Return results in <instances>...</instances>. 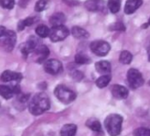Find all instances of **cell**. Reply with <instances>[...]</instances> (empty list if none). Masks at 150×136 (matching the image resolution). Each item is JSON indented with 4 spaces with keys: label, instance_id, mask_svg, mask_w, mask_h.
Listing matches in <instances>:
<instances>
[{
    "label": "cell",
    "instance_id": "obj_17",
    "mask_svg": "<svg viewBox=\"0 0 150 136\" xmlns=\"http://www.w3.org/2000/svg\"><path fill=\"white\" fill-rule=\"evenodd\" d=\"M77 126L74 124H67L64 125L60 131L61 136H74L76 134Z\"/></svg>",
    "mask_w": 150,
    "mask_h": 136
},
{
    "label": "cell",
    "instance_id": "obj_13",
    "mask_svg": "<svg viewBox=\"0 0 150 136\" xmlns=\"http://www.w3.org/2000/svg\"><path fill=\"white\" fill-rule=\"evenodd\" d=\"M142 5V0H127L125 6V13L132 14Z\"/></svg>",
    "mask_w": 150,
    "mask_h": 136
},
{
    "label": "cell",
    "instance_id": "obj_28",
    "mask_svg": "<svg viewBox=\"0 0 150 136\" xmlns=\"http://www.w3.org/2000/svg\"><path fill=\"white\" fill-rule=\"evenodd\" d=\"M46 6H47V1H46V0H38L37 3L35 6V10L36 12L40 13V12H42V11H43L45 9Z\"/></svg>",
    "mask_w": 150,
    "mask_h": 136
},
{
    "label": "cell",
    "instance_id": "obj_9",
    "mask_svg": "<svg viewBox=\"0 0 150 136\" xmlns=\"http://www.w3.org/2000/svg\"><path fill=\"white\" fill-rule=\"evenodd\" d=\"M39 41L36 38H35L34 36H31L27 42H25L23 45H21V53L25 55L29 54L30 53H34V51L36 49V47L39 46Z\"/></svg>",
    "mask_w": 150,
    "mask_h": 136
},
{
    "label": "cell",
    "instance_id": "obj_11",
    "mask_svg": "<svg viewBox=\"0 0 150 136\" xmlns=\"http://www.w3.org/2000/svg\"><path fill=\"white\" fill-rule=\"evenodd\" d=\"M0 79L5 83L13 82V81L20 82L22 79V75L21 73L14 72L12 70H6L1 74V76H0Z\"/></svg>",
    "mask_w": 150,
    "mask_h": 136
},
{
    "label": "cell",
    "instance_id": "obj_15",
    "mask_svg": "<svg viewBox=\"0 0 150 136\" xmlns=\"http://www.w3.org/2000/svg\"><path fill=\"white\" fill-rule=\"evenodd\" d=\"M34 53L37 56V60L36 61L38 62H42L48 57L50 50H49V48L45 45H39L36 47V49L34 51Z\"/></svg>",
    "mask_w": 150,
    "mask_h": 136
},
{
    "label": "cell",
    "instance_id": "obj_6",
    "mask_svg": "<svg viewBox=\"0 0 150 136\" xmlns=\"http://www.w3.org/2000/svg\"><path fill=\"white\" fill-rule=\"evenodd\" d=\"M69 35V30L64 26L52 27L50 29L49 37L53 42H57L64 40Z\"/></svg>",
    "mask_w": 150,
    "mask_h": 136
},
{
    "label": "cell",
    "instance_id": "obj_25",
    "mask_svg": "<svg viewBox=\"0 0 150 136\" xmlns=\"http://www.w3.org/2000/svg\"><path fill=\"white\" fill-rule=\"evenodd\" d=\"M75 61L78 64H88L90 62V58L82 53H78L75 55Z\"/></svg>",
    "mask_w": 150,
    "mask_h": 136
},
{
    "label": "cell",
    "instance_id": "obj_12",
    "mask_svg": "<svg viewBox=\"0 0 150 136\" xmlns=\"http://www.w3.org/2000/svg\"><path fill=\"white\" fill-rule=\"evenodd\" d=\"M111 94L115 98L125 99L128 97L129 91L125 86H122L119 84H114L111 87Z\"/></svg>",
    "mask_w": 150,
    "mask_h": 136
},
{
    "label": "cell",
    "instance_id": "obj_19",
    "mask_svg": "<svg viewBox=\"0 0 150 136\" xmlns=\"http://www.w3.org/2000/svg\"><path fill=\"white\" fill-rule=\"evenodd\" d=\"M0 95L6 99H10L15 95L13 86L0 85Z\"/></svg>",
    "mask_w": 150,
    "mask_h": 136
},
{
    "label": "cell",
    "instance_id": "obj_14",
    "mask_svg": "<svg viewBox=\"0 0 150 136\" xmlns=\"http://www.w3.org/2000/svg\"><path fill=\"white\" fill-rule=\"evenodd\" d=\"M96 70L98 73L103 75H110L111 71V65L107 61H101L96 63Z\"/></svg>",
    "mask_w": 150,
    "mask_h": 136
},
{
    "label": "cell",
    "instance_id": "obj_26",
    "mask_svg": "<svg viewBox=\"0 0 150 136\" xmlns=\"http://www.w3.org/2000/svg\"><path fill=\"white\" fill-rule=\"evenodd\" d=\"M134 136H150V128L147 127H139L133 132Z\"/></svg>",
    "mask_w": 150,
    "mask_h": 136
},
{
    "label": "cell",
    "instance_id": "obj_37",
    "mask_svg": "<svg viewBox=\"0 0 150 136\" xmlns=\"http://www.w3.org/2000/svg\"><path fill=\"white\" fill-rule=\"evenodd\" d=\"M149 26H150V18H149V20H148V22H147L146 24H144L141 27H142V28H147Z\"/></svg>",
    "mask_w": 150,
    "mask_h": 136
},
{
    "label": "cell",
    "instance_id": "obj_31",
    "mask_svg": "<svg viewBox=\"0 0 150 136\" xmlns=\"http://www.w3.org/2000/svg\"><path fill=\"white\" fill-rule=\"evenodd\" d=\"M36 20H36L35 17H28V18H27L26 20H24L23 22H24L25 27H31Z\"/></svg>",
    "mask_w": 150,
    "mask_h": 136
},
{
    "label": "cell",
    "instance_id": "obj_8",
    "mask_svg": "<svg viewBox=\"0 0 150 136\" xmlns=\"http://www.w3.org/2000/svg\"><path fill=\"white\" fill-rule=\"evenodd\" d=\"M44 70L50 75H57L62 70V63L56 59H50L44 63Z\"/></svg>",
    "mask_w": 150,
    "mask_h": 136
},
{
    "label": "cell",
    "instance_id": "obj_34",
    "mask_svg": "<svg viewBox=\"0 0 150 136\" xmlns=\"http://www.w3.org/2000/svg\"><path fill=\"white\" fill-rule=\"evenodd\" d=\"M25 28V25H24V22L23 20H21L19 23H18V30L19 31H21Z\"/></svg>",
    "mask_w": 150,
    "mask_h": 136
},
{
    "label": "cell",
    "instance_id": "obj_1",
    "mask_svg": "<svg viewBox=\"0 0 150 136\" xmlns=\"http://www.w3.org/2000/svg\"><path fill=\"white\" fill-rule=\"evenodd\" d=\"M50 103L49 97L45 93H37L35 95L28 103V110L33 115H40L49 110Z\"/></svg>",
    "mask_w": 150,
    "mask_h": 136
},
{
    "label": "cell",
    "instance_id": "obj_29",
    "mask_svg": "<svg viewBox=\"0 0 150 136\" xmlns=\"http://www.w3.org/2000/svg\"><path fill=\"white\" fill-rule=\"evenodd\" d=\"M110 29H111V30H114V31H125V27L124 26L123 23L117 22V23L113 24V25L110 27Z\"/></svg>",
    "mask_w": 150,
    "mask_h": 136
},
{
    "label": "cell",
    "instance_id": "obj_18",
    "mask_svg": "<svg viewBox=\"0 0 150 136\" xmlns=\"http://www.w3.org/2000/svg\"><path fill=\"white\" fill-rule=\"evenodd\" d=\"M71 34L76 39H88L89 37V33L85 29L79 27H73L71 28Z\"/></svg>",
    "mask_w": 150,
    "mask_h": 136
},
{
    "label": "cell",
    "instance_id": "obj_4",
    "mask_svg": "<svg viewBox=\"0 0 150 136\" xmlns=\"http://www.w3.org/2000/svg\"><path fill=\"white\" fill-rule=\"evenodd\" d=\"M127 81L129 84V86L135 90L144 84V79L141 75V73L136 70V69H130L127 72Z\"/></svg>",
    "mask_w": 150,
    "mask_h": 136
},
{
    "label": "cell",
    "instance_id": "obj_3",
    "mask_svg": "<svg viewBox=\"0 0 150 136\" xmlns=\"http://www.w3.org/2000/svg\"><path fill=\"white\" fill-rule=\"evenodd\" d=\"M54 93L57 99L61 101L63 104H70L76 98V94L71 90L67 88L64 85H57L54 91Z\"/></svg>",
    "mask_w": 150,
    "mask_h": 136
},
{
    "label": "cell",
    "instance_id": "obj_23",
    "mask_svg": "<svg viewBox=\"0 0 150 136\" xmlns=\"http://www.w3.org/2000/svg\"><path fill=\"white\" fill-rule=\"evenodd\" d=\"M108 7L112 13H117L119 12L121 7V0H109Z\"/></svg>",
    "mask_w": 150,
    "mask_h": 136
},
{
    "label": "cell",
    "instance_id": "obj_16",
    "mask_svg": "<svg viewBox=\"0 0 150 136\" xmlns=\"http://www.w3.org/2000/svg\"><path fill=\"white\" fill-rule=\"evenodd\" d=\"M65 22V16L62 13H54L50 18V23L52 27H59L64 26V23Z\"/></svg>",
    "mask_w": 150,
    "mask_h": 136
},
{
    "label": "cell",
    "instance_id": "obj_38",
    "mask_svg": "<svg viewBox=\"0 0 150 136\" xmlns=\"http://www.w3.org/2000/svg\"><path fill=\"white\" fill-rule=\"evenodd\" d=\"M148 84L150 85V80H149V82H148Z\"/></svg>",
    "mask_w": 150,
    "mask_h": 136
},
{
    "label": "cell",
    "instance_id": "obj_2",
    "mask_svg": "<svg viewBox=\"0 0 150 136\" xmlns=\"http://www.w3.org/2000/svg\"><path fill=\"white\" fill-rule=\"evenodd\" d=\"M123 117L119 114H110L104 120V126L110 136H117L122 130Z\"/></svg>",
    "mask_w": 150,
    "mask_h": 136
},
{
    "label": "cell",
    "instance_id": "obj_32",
    "mask_svg": "<svg viewBox=\"0 0 150 136\" xmlns=\"http://www.w3.org/2000/svg\"><path fill=\"white\" fill-rule=\"evenodd\" d=\"M63 1L69 6H75L79 5L78 0H63Z\"/></svg>",
    "mask_w": 150,
    "mask_h": 136
},
{
    "label": "cell",
    "instance_id": "obj_35",
    "mask_svg": "<svg viewBox=\"0 0 150 136\" xmlns=\"http://www.w3.org/2000/svg\"><path fill=\"white\" fill-rule=\"evenodd\" d=\"M30 0H20V6L21 7H26Z\"/></svg>",
    "mask_w": 150,
    "mask_h": 136
},
{
    "label": "cell",
    "instance_id": "obj_7",
    "mask_svg": "<svg viewBox=\"0 0 150 136\" xmlns=\"http://www.w3.org/2000/svg\"><path fill=\"white\" fill-rule=\"evenodd\" d=\"M90 49L97 56H105L109 54L110 46L105 40H95L90 44Z\"/></svg>",
    "mask_w": 150,
    "mask_h": 136
},
{
    "label": "cell",
    "instance_id": "obj_22",
    "mask_svg": "<svg viewBox=\"0 0 150 136\" xmlns=\"http://www.w3.org/2000/svg\"><path fill=\"white\" fill-rule=\"evenodd\" d=\"M132 61V54L129 51L124 50L121 52L119 55V61L122 64H130Z\"/></svg>",
    "mask_w": 150,
    "mask_h": 136
},
{
    "label": "cell",
    "instance_id": "obj_24",
    "mask_svg": "<svg viewBox=\"0 0 150 136\" xmlns=\"http://www.w3.org/2000/svg\"><path fill=\"white\" fill-rule=\"evenodd\" d=\"M35 33L36 34L41 37V38H46L49 36V33H50V29L48 27L46 26H43V25H40L38 26L36 28H35Z\"/></svg>",
    "mask_w": 150,
    "mask_h": 136
},
{
    "label": "cell",
    "instance_id": "obj_21",
    "mask_svg": "<svg viewBox=\"0 0 150 136\" xmlns=\"http://www.w3.org/2000/svg\"><path fill=\"white\" fill-rule=\"evenodd\" d=\"M110 80H111L110 75H103L102 77H100L96 80V86H97L98 88L103 89V88L106 87V86L110 84Z\"/></svg>",
    "mask_w": 150,
    "mask_h": 136
},
{
    "label": "cell",
    "instance_id": "obj_5",
    "mask_svg": "<svg viewBox=\"0 0 150 136\" xmlns=\"http://www.w3.org/2000/svg\"><path fill=\"white\" fill-rule=\"evenodd\" d=\"M16 44V33L12 30H6V33L0 38V45L6 51L11 52Z\"/></svg>",
    "mask_w": 150,
    "mask_h": 136
},
{
    "label": "cell",
    "instance_id": "obj_33",
    "mask_svg": "<svg viewBox=\"0 0 150 136\" xmlns=\"http://www.w3.org/2000/svg\"><path fill=\"white\" fill-rule=\"evenodd\" d=\"M148 39L149 40H147L146 48V52H147V55H148V61H150V38H148Z\"/></svg>",
    "mask_w": 150,
    "mask_h": 136
},
{
    "label": "cell",
    "instance_id": "obj_20",
    "mask_svg": "<svg viewBox=\"0 0 150 136\" xmlns=\"http://www.w3.org/2000/svg\"><path fill=\"white\" fill-rule=\"evenodd\" d=\"M87 126L88 128H90L91 130L93 131H96V132H100L102 130V126H101V123L100 121L96 119V118H91L89 119L87 123H86Z\"/></svg>",
    "mask_w": 150,
    "mask_h": 136
},
{
    "label": "cell",
    "instance_id": "obj_36",
    "mask_svg": "<svg viewBox=\"0 0 150 136\" xmlns=\"http://www.w3.org/2000/svg\"><path fill=\"white\" fill-rule=\"evenodd\" d=\"M6 32V29L5 27H0V38H1Z\"/></svg>",
    "mask_w": 150,
    "mask_h": 136
},
{
    "label": "cell",
    "instance_id": "obj_10",
    "mask_svg": "<svg viewBox=\"0 0 150 136\" xmlns=\"http://www.w3.org/2000/svg\"><path fill=\"white\" fill-rule=\"evenodd\" d=\"M85 7L89 12H101L105 9V3L103 0H87L85 2Z\"/></svg>",
    "mask_w": 150,
    "mask_h": 136
},
{
    "label": "cell",
    "instance_id": "obj_30",
    "mask_svg": "<svg viewBox=\"0 0 150 136\" xmlns=\"http://www.w3.org/2000/svg\"><path fill=\"white\" fill-rule=\"evenodd\" d=\"M83 77H84V76H83L82 72H81V71H79V70H76V71H74V72L72 73V78H73L75 81H76V82L81 81V80L83 79Z\"/></svg>",
    "mask_w": 150,
    "mask_h": 136
},
{
    "label": "cell",
    "instance_id": "obj_27",
    "mask_svg": "<svg viewBox=\"0 0 150 136\" xmlns=\"http://www.w3.org/2000/svg\"><path fill=\"white\" fill-rule=\"evenodd\" d=\"M15 5L14 0H0V6H1L4 9L11 10L13 8Z\"/></svg>",
    "mask_w": 150,
    "mask_h": 136
}]
</instances>
